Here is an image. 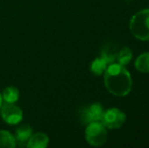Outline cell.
Listing matches in <instances>:
<instances>
[{
  "label": "cell",
  "mask_w": 149,
  "mask_h": 148,
  "mask_svg": "<svg viewBox=\"0 0 149 148\" xmlns=\"http://www.w3.org/2000/svg\"><path fill=\"white\" fill-rule=\"evenodd\" d=\"M104 85L109 92L116 97H126L132 88V78L129 71L123 65L112 63L104 71Z\"/></svg>",
  "instance_id": "1"
},
{
  "label": "cell",
  "mask_w": 149,
  "mask_h": 148,
  "mask_svg": "<svg viewBox=\"0 0 149 148\" xmlns=\"http://www.w3.org/2000/svg\"><path fill=\"white\" fill-rule=\"evenodd\" d=\"M129 26L134 38L140 41H149V8L134 14Z\"/></svg>",
  "instance_id": "2"
},
{
  "label": "cell",
  "mask_w": 149,
  "mask_h": 148,
  "mask_svg": "<svg viewBox=\"0 0 149 148\" xmlns=\"http://www.w3.org/2000/svg\"><path fill=\"white\" fill-rule=\"evenodd\" d=\"M108 133L106 127L100 122H92L87 124L85 129V139L91 146L100 147L106 143Z\"/></svg>",
  "instance_id": "3"
},
{
  "label": "cell",
  "mask_w": 149,
  "mask_h": 148,
  "mask_svg": "<svg viewBox=\"0 0 149 148\" xmlns=\"http://www.w3.org/2000/svg\"><path fill=\"white\" fill-rule=\"evenodd\" d=\"M100 121L106 128L118 129L121 128L125 123L126 115L125 113L120 111L119 109L113 108V109L107 110L106 112H104Z\"/></svg>",
  "instance_id": "4"
},
{
  "label": "cell",
  "mask_w": 149,
  "mask_h": 148,
  "mask_svg": "<svg viewBox=\"0 0 149 148\" xmlns=\"http://www.w3.org/2000/svg\"><path fill=\"white\" fill-rule=\"evenodd\" d=\"M1 118L9 125H17L22 121V111L14 104L4 103L0 108Z\"/></svg>",
  "instance_id": "5"
},
{
  "label": "cell",
  "mask_w": 149,
  "mask_h": 148,
  "mask_svg": "<svg viewBox=\"0 0 149 148\" xmlns=\"http://www.w3.org/2000/svg\"><path fill=\"white\" fill-rule=\"evenodd\" d=\"M102 106L100 103H94L85 109H82L80 113V119L83 124H89L92 122H100L104 114Z\"/></svg>",
  "instance_id": "6"
},
{
  "label": "cell",
  "mask_w": 149,
  "mask_h": 148,
  "mask_svg": "<svg viewBox=\"0 0 149 148\" xmlns=\"http://www.w3.org/2000/svg\"><path fill=\"white\" fill-rule=\"evenodd\" d=\"M33 128L30 125H22V126L17 127L15 131V135H14V139H15L16 145L20 147L26 146L29 140H30L31 136L33 135Z\"/></svg>",
  "instance_id": "7"
},
{
  "label": "cell",
  "mask_w": 149,
  "mask_h": 148,
  "mask_svg": "<svg viewBox=\"0 0 149 148\" xmlns=\"http://www.w3.org/2000/svg\"><path fill=\"white\" fill-rule=\"evenodd\" d=\"M49 144V137L43 132H37L31 136L26 147L29 148H45Z\"/></svg>",
  "instance_id": "8"
},
{
  "label": "cell",
  "mask_w": 149,
  "mask_h": 148,
  "mask_svg": "<svg viewBox=\"0 0 149 148\" xmlns=\"http://www.w3.org/2000/svg\"><path fill=\"white\" fill-rule=\"evenodd\" d=\"M108 65L109 64L107 63L106 60L100 56V57L94 59L91 62V64H90V71H91L92 74L96 75V76H100L102 73H104Z\"/></svg>",
  "instance_id": "9"
},
{
  "label": "cell",
  "mask_w": 149,
  "mask_h": 148,
  "mask_svg": "<svg viewBox=\"0 0 149 148\" xmlns=\"http://www.w3.org/2000/svg\"><path fill=\"white\" fill-rule=\"evenodd\" d=\"M2 99L5 103L14 104L18 101L19 97V91L16 87L14 86H8L2 91Z\"/></svg>",
  "instance_id": "10"
},
{
  "label": "cell",
  "mask_w": 149,
  "mask_h": 148,
  "mask_svg": "<svg viewBox=\"0 0 149 148\" xmlns=\"http://www.w3.org/2000/svg\"><path fill=\"white\" fill-rule=\"evenodd\" d=\"M15 146L13 135L6 130H0V148H14Z\"/></svg>",
  "instance_id": "11"
},
{
  "label": "cell",
  "mask_w": 149,
  "mask_h": 148,
  "mask_svg": "<svg viewBox=\"0 0 149 148\" xmlns=\"http://www.w3.org/2000/svg\"><path fill=\"white\" fill-rule=\"evenodd\" d=\"M132 57H133V53H132L131 49L129 47H124L117 53L116 62L121 65L125 66L130 63Z\"/></svg>",
  "instance_id": "12"
},
{
  "label": "cell",
  "mask_w": 149,
  "mask_h": 148,
  "mask_svg": "<svg viewBox=\"0 0 149 148\" xmlns=\"http://www.w3.org/2000/svg\"><path fill=\"white\" fill-rule=\"evenodd\" d=\"M135 67L139 72L149 73V53H143L137 57Z\"/></svg>",
  "instance_id": "13"
},
{
  "label": "cell",
  "mask_w": 149,
  "mask_h": 148,
  "mask_svg": "<svg viewBox=\"0 0 149 148\" xmlns=\"http://www.w3.org/2000/svg\"><path fill=\"white\" fill-rule=\"evenodd\" d=\"M114 46L113 45H107L102 48V52H100V57H102L104 60L107 61V63L110 65L112 63H115L116 62V57H117V53L118 52H115Z\"/></svg>",
  "instance_id": "14"
},
{
  "label": "cell",
  "mask_w": 149,
  "mask_h": 148,
  "mask_svg": "<svg viewBox=\"0 0 149 148\" xmlns=\"http://www.w3.org/2000/svg\"><path fill=\"white\" fill-rule=\"evenodd\" d=\"M2 104H3V99H2V95H1V93H0V108H1Z\"/></svg>",
  "instance_id": "15"
}]
</instances>
